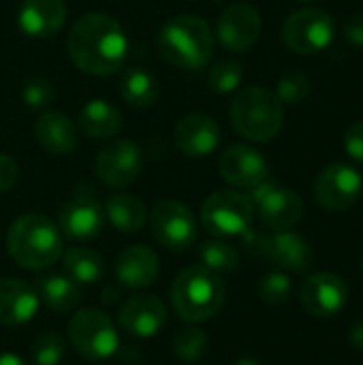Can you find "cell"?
<instances>
[{
  "mask_svg": "<svg viewBox=\"0 0 363 365\" xmlns=\"http://www.w3.org/2000/svg\"><path fill=\"white\" fill-rule=\"evenodd\" d=\"M68 58L73 64L90 75L116 73L128 53L124 28L105 13L81 15L66 38Z\"/></svg>",
  "mask_w": 363,
  "mask_h": 365,
  "instance_id": "cell-1",
  "label": "cell"
},
{
  "mask_svg": "<svg viewBox=\"0 0 363 365\" xmlns=\"http://www.w3.org/2000/svg\"><path fill=\"white\" fill-rule=\"evenodd\" d=\"M6 248L13 261L21 267L45 269L62 257V237L47 216L26 214L11 225Z\"/></svg>",
  "mask_w": 363,
  "mask_h": 365,
  "instance_id": "cell-2",
  "label": "cell"
},
{
  "mask_svg": "<svg viewBox=\"0 0 363 365\" xmlns=\"http://www.w3.org/2000/svg\"><path fill=\"white\" fill-rule=\"evenodd\" d=\"M214 51V34L201 15H178L158 34V53L180 68H201Z\"/></svg>",
  "mask_w": 363,
  "mask_h": 365,
  "instance_id": "cell-3",
  "label": "cell"
},
{
  "mask_svg": "<svg viewBox=\"0 0 363 365\" xmlns=\"http://www.w3.org/2000/svg\"><path fill=\"white\" fill-rule=\"evenodd\" d=\"M171 304L173 310L190 323H201L220 312L225 306V284L218 274L195 265L184 269L171 284Z\"/></svg>",
  "mask_w": 363,
  "mask_h": 365,
  "instance_id": "cell-4",
  "label": "cell"
},
{
  "mask_svg": "<svg viewBox=\"0 0 363 365\" xmlns=\"http://www.w3.org/2000/svg\"><path fill=\"white\" fill-rule=\"evenodd\" d=\"M231 122L242 137L270 141L282 128V103L265 88H242L231 103Z\"/></svg>",
  "mask_w": 363,
  "mask_h": 365,
  "instance_id": "cell-5",
  "label": "cell"
},
{
  "mask_svg": "<svg viewBox=\"0 0 363 365\" xmlns=\"http://www.w3.org/2000/svg\"><path fill=\"white\" fill-rule=\"evenodd\" d=\"M255 203L237 190H218L201 205V222L216 237H235L250 231Z\"/></svg>",
  "mask_w": 363,
  "mask_h": 365,
  "instance_id": "cell-6",
  "label": "cell"
},
{
  "mask_svg": "<svg viewBox=\"0 0 363 365\" xmlns=\"http://www.w3.org/2000/svg\"><path fill=\"white\" fill-rule=\"evenodd\" d=\"M68 334L75 351L92 361L109 359L120 344L116 325L96 308L79 310L68 323Z\"/></svg>",
  "mask_w": 363,
  "mask_h": 365,
  "instance_id": "cell-7",
  "label": "cell"
},
{
  "mask_svg": "<svg viewBox=\"0 0 363 365\" xmlns=\"http://www.w3.org/2000/svg\"><path fill=\"white\" fill-rule=\"evenodd\" d=\"M336 24L323 9H300L291 13L282 26L285 45L302 56L321 53L334 41Z\"/></svg>",
  "mask_w": 363,
  "mask_h": 365,
  "instance_id": "cell-8",
  "label": "cell"
},
{
  "mask_svg": "<svg viewBox=\"0 0 363 365\" xmlns=\"http://www.w3.org/2000/svg\"><path fill=\"white\" fill-rule=\"evenodd\" d=\"M244 235L248 237V246L252 252L265 257L267 261L276 263L287 272L306 274L315 265L312 246L297 233L276 231L274 235H255L246 231Z\"/></svg>",
  "mask_w": 363,
  "mask_h": 365,
  "instance_id": "cell-9",
  "label": "cell"
},
{
  "mask_svg": "<svg viewBox=\"0 0 363 365\" xmlns=\"http://www.w3.org/2000/svg\"><path fill=\"white\" fill-rule=\"evenodd\" d=\"M255 210L259 212L261 222L272 231H289L304 216V201L297 192L280 188L272 182H263L250 190Z\"/></svg>",
  "mask_w": 363,
  "mask_h": 365,
  "instance_id": "cell-10",
  "label": "cell"
},
{
  "mask_svg": "<svg viewBox=\"0 0 363 365\" xmlns=\"http://www.w3.org/2000/svg\"><path fill=\"white\" fill-rule=\"evenodd\" d=\"M150 225L156 242L169 250H184L197 237V222L193 212L173 199H163L154 205Z\"/></svg>",
  "mask_w": 363,
  "mask_h": 365,
  "instance_id": "cell-11",
  "label": "cell"
},
{
  "mask_svg": "<svg viewBox=\"0 0 363 365\" xmlns=\"http://www.w3.org/2000/svg\"><path fill=\"white\" fill-rule=\"evenodd\" d=\"M363 180L357 169L334 163L325 167L315 182V199L327 212H344L359 199Z\"/></svg>",
  "mask_w": 363,
  "mask_h": 365,
  "instance_id": "cell-12",
  "label": "cell"
},
{
  "mask_svg": "<svg viewBox=\"0 0 363 365\" xmlns=\"http://www.w3.org/2000/svg\"><path fill=\"white\" fill-rule=\"evenodd\" d=\"M349 299L347 282L329 272H319L306 278L300 289L302 308L315 319H332L336 317Z\"/></svg>",
  "mask_w": 363,
  "mask_h": 365,
  "instance_id": "cell-13",
  "label": "cell"
},
{
  "mask_svg": "<svg viewBox=\"0 0 363 365\" xmlns=\"http://www.w3.org/2000/svg\"><path fill=\"white\" fill-rule=\"evenodd\" d=\"M141 171V152L128 139H116L105 145L96 158V175L111 188L128 186Z\"/></svg>",
  "mask_w": 363,
  "mask_h": 365,
  "instance_id": "cell-14",
  "label": "cell"
},
{
  "mask_svg": "<svg viewBox=\"0 0 363 365\" xmlns=\"http://www.w3.org/2000/svg\"><path fill=\"white\" fill-rule=\"evenodd\" d=\"M218 171L235 188L252 190L270 175L265 158L248 145H231L218 158Z\"/></svg>",
  "mask_w": 363,
  "mask_h": 365,
  "instance_id": "cell-15",
  "label": "cell"
},
{
  "mask_svg": "<svg viewBox=\"0 0 363 365\" xmlns=\"http://www.w3.org/2000/svg\"><path fill=\"white\" fill-rule=\"evenodd\" d=\"M58 220L64 235L77 242H86L98 237L103 231L105 210L90 192H77L68 203L62 205Z\"/></svg>",
  "mask_w": 363,
  "mask_h": 365,
  "instance_id": "cell-16",
  "label": "cell"
},
{
  "mask_svg": "<svg viewBox=\"0 0 363 365\" xmlns=\"http://www.w3.org/2000/svg\"><path fill=\"white\" fill-rule=\"evenodd\" d=\"M216 34L227 49L246 51L259 41L261 17L248 4H231L220 13Z\"/></svg>",
  "mask_w": 363,
  "mask_h": 365,
  "instance_id": "cell-17",
  "label": "cell"
},
{
  "mask_svg": "<svg viewBox=\"0 0 363 365\" xmlns=\"http://www.w3.org/2000/svg\"><path fill=\"white\" fill-rule=\"evenodd\" d=\"M120 327L135 338H152L167 323V308L158 297L139 295L126 299L118 310Z\"/></svg>",
  "mask_w": 363,
  "mask_h": 365,
  "instance_id": "cell-18",
  "label": "cell"
},
{
  "mask_svg": "<svg viewBox=\"0 0 363 365\" xmlns=\"http://www.w3.org/2000/svg\"><path fill=\"white\" fill-rule=\"evenodd\" d=\"M175 143L190 158L212 154L220 143V126L208 113H188L175 126Z\"/></svg>",
  "mask_w": 363,
  "mask_h": 365,
  "instance_id": "cell-19",
  "label": "cell"
},
{
  "mask_svg": "<svg viewBox=\"0 0 363 365\" xmlns=\"http://www.w3.org/2000/svg\"><path fill=\"white\" fill-rule=\"evenodd\" d=\"M66 19L64 0H24L17 13L19 30L30 38H47L56 34Z\"/></svg>",
  "mask_w": 363,
  "mask_h": 365,
  "instance_id": "cell-20",
  "label": "cell"
},
{
  "mask_svg": "<svg viewBox=\"0 0 363 365\" xmlns=\"http://www.w3.org/2000/svg\"><path fill=\"white\" fill-rule=\"evenodd\" d=\"M39 297L30 284L17 278L0 280V325H24L39 310Z\"/></svg>",
  "mask_w": 363,
  "mask_h": 365,
  "instance_id": "cell-21",
  "label": "cell"
},
{
  "mask_svg": "<svg viewBox=\"0 0 363 365\" xmlns=\"http://www.w3.org/2000/svg\"><path fill=\"white\" fill-rule=\"evenodd\" d=\"M116 276L126 289H145L158 276V257L148 246H131L118 257Z\"/></svg>",
  "mask_w": 363,
  "mask_h": 365,
  "instance_id": "cell-22",
  "label": "cell"
},
{
  "mask_svg": "<svg viewBox=\"0 0 363 365\" xmlns=\"http://www.w3.org/2000/svg\"><path fill=\"white\" fill-rule=\"evenodd\" d=\"M34 137L43 150L49 154H68L77 145L75 124L58 111L43 113L34 124Z\"/></svg>",
  "mask_w": 363,
  "mask_h": 365,
  "instance_id": "cell-23",
  "label": "cell"
},
{
  "mask_svg": "<svg viewBox=\"0 0 363 365\" xmlns=\"http://www.w3.org/2000/svg\"><path fill=\"white\" fill-rule=\"evenodd\" d=\"M79 126L92 139H109L120 130L122 118H120V111L109 101L92 98L81 107Z\"/></svg>",
  "mask_w": 363,
  "mask_h": 365,
  "instance_id": "cell-24",
  "label": "cell"
},
{
  "mask_svg": "<svg viewBox=\"0 0 363 365\" xmlns=\"http://www.w3.org/2000/svg\"><path fill=\"white\" fill-rule=\"evenodd\" d=\"M34 293L39 302H43L49 310L68 312L81 302V287L73 282L68 276H45L34 284Z\"/></svg>",
  "mask_w": 363,
  "mask_h": 365,
  "instance_id": "cell-25",
  "label": "cell"
},
{
  "mask_svg": "<svg viewBox=\"0 0 363 365\" xmlns=\"http://www.w3.org/2000/svg\"><path fill=\"white\" fill-rule=\"evenodd\" d=\"M120 94L131 107H152L158 98V83L156 79L141 66H131L122 73L120 79Z\"/></svg>",
  "mask_w": 363,
  "mask_h": 365,
  "instance_id": "cell-26",
  "label": "cell"
},
{
  "mask_svg": "<svg viewBox=\"0 0 363 365\" xmlns=\"http://www.w3.org/2000/svg\"><path fill=\"white\" fill-rule=\"evenodd\" d=\"M107 220L122 233H135L145 225V207L133 195H113L105 203Z\"/></svg>",
  "mask_w": 363,
  "mask_h": 365,
  "instance_id": "cell-27",
  "label": "cell"
},
{
  "mask_svg": "<svg viewBox=\"0 0 363 365\" xmlns=\"http://www.w3.org/2000/svg\"><path fill=\"white\" fill-rule=\"evenodd\" d=\"M62 265L66 276L81 284H96L105 276L103 259L88 248H71L62 255Z\"/></svg>",
  "mask_w": 363,
  "mask_h": 365,
  "instance_id": "cell-28",
  "label": "cell"
},
{
  "mask_svg": "<svg viewBox=\"0 0 363 365\" xmlns=\"http://www.w3.org/2000/svg\"><path fill=\"white\" fill-rule=\"evenodd\" d=\"M199 261L205 269L214 274H229L237 267L240 255L231 244L214 240V242H205L199 248Z\"/></svg>",
  "mask_w": 363,
  "mask_h": 365,
  "instance_id": "cell-29",
  "label": "cell"
},
{
  "mask_svg": "<svg viewBox=\"0 0 363 365\" xmlns=\"http://www.w3.org/2000/svg\"><path fill=\"white\" fill-rule=\"evenodd\" d=\"M208 344L210 342L205 331H201L199 327H184L173 338V353L184 364H195L205 355Z\"/></svg>",
  "mask_w": 363,
  "mask_h": 365,
  "instance_id": "cell-30",
  "label": "cell"
},
{
  "mask_svg": "<svg viewBox=\"0 0 363 365\" xmlns=\"http://www.w3.org/2000/svg\"><path fill=\"white\" fill-rule=\"evenodd\" d=\"M242 79H244L242 66L237 62L225 60V62H218L210 68L208 86L218 94H231L242 86Z\"/></svg>",
  "mask_w": 363,
  "mask_h": 365,
  "instance_id": "cell-31",
  "label": "cell"
},
{
  "mask_svg": "<svg viewBox=\"0 0 363 365\" xmlns=\"http://www.w3.org/2000/svg\"><path fill=\"white\" fill-rule=\"evenodd\" d=\"M259 297L267 304V306H282L289 302L291 297V291H293V282L287 274H280V272H274V274H267L259 280Z\"/></svg>",
  "mask_w": 363,
  "mask_h": 365,
  "instance_id": "cell-32",
  "label": "cell"
},
{
  "mask_svg": "<svg viewBox=\"0 0 363 365\" xmlns=\"http://www.w3.org/2000/svg\"><path fill=\"white\" fill-rule=\"evenodd\" d=\"M312 83L308 79V75L304 73H289L278 81L276 88V98L282 105H302L308 96H310Z\"/></svg>",
  "mask_w": 363,
  "mask_h": 365,
  "instance_id": "cell-33",
  "label": "cell"
},
{
  "mask_svg": "<svg viewBox=\"0 0 363 365\" xmlns=\"http://www.w3.org/2000/svg\"><path fill=\"white\" fill-rule=\"evenodd\" d=\"M32 359L36 365H60L64 359V342L58 334L47 331L36 338L32 346Z\"/></svg>",
  "mask_w": 363,
  "mask_h": 365,
  "instance_id": "cell-34",
  "label": "cell"
},
{
  "mask_svg": "<svg viewBox=\"0 0 363 365\" xmlns=\"http://www.w3.org/2000/svg\"><path fill=\"white\" fill-rule=\"evenodd\" d=\"M21 98L30 109H43L53 101V88L45 77H30L21 88Z\"/></svg>",
  "mask_w": 363,
  "mask_h": 365,
  "instance_id": "cell-35",
  "label": "cell"
},
{
  "mask_svg": "<svg viewBox=\"0 0 363 365\" xmlns=\"http://www.w3.org/2000/svg\"><path fill=\"white\" fill-rule=\"evenodd\" d=\"M344 150L347 154L363 165V120H355L347 126L344 133Z\"/></svg>",
  "mask_w": 363,
  "mask_h": 365,
  "instance_id": "cell-36",
  "label": "cell"
},
{
  "mask_svg": "<svg viewBox=\"0 0 363 365\" xmlns=\"http://www.w3.org/2000/svg\"><path fill=\"white\" fill-rule=\"evenodd\" d=\"M19 178V169L15 160L6 154H0V192H6L15 186Z\"/></svg>",
  "mask_w": 363,
  "mask_h": 365,
  "instance_id": "cell-37",
  "label": "cell"
},
{
  "mask_svg": "<svg viewBox=\"0 0 363 365\" xmlns=\"http://www.w3.org/2000/svg\"><path fill=\"white\" fill-rule=\"evenodd\" d=\"M344 34H347L349 43L357 45V47H363V13H355V15L347 21Z\"/></svg>",
  "mask_w": 363,
  "mask_h": 365,
  "instance_id": "cell-38",
  "label": "cell"
},
{
  "mask_svg": "<svg viewBox=\"0 0 363 365\" xmlns=\"http://www.w3.org/2000/svg\"><path fill=\"white\" fill-rule=\"evenodd\" d=\"M349 340H351V344H353L357 351H362L363 353V321H357V323L351 327V331H349Z\"/></svg>",
  "mask_w": 363,
  "mask_h": 365,
  "instance_id": "cell-39",
  "label": "cell"
},
{
  "mask_svg": "<svg viewBox=\"0 0 363 365\" xmlns=\"http://www.w3.org/2000/svg\"><path fill=\"white\" fill-rule=\"evenodd\" d=\"M0 365H28L21 357H17V355H11V353H4V355H0Z\"/></svg>",
  "mask_w": 363,
  "mask_h": 365,
  "instance_id": "cell-40",
  "label": "cell"
},
{
  "mask_svg": "<svg viewBox=\"0 0 363 365\" xmlns=\"http://www.w3.org/2000/svg\"><path fill=\"white\" fill-rule=\"evenodd\" d=\"M233 365H261V364H257V361H252V359H240V361H235Z\"/></svg>",
  "mask_w": 363,
  "mask_h": 365,
  "instance_id": "cell-41",
  "label": "cell"
},
{
  "mask_svg": "<svg viewBox=\"0 0 363 365\" xmlns=\"http://www.w3.org/2000/svg\"><path fill=\"white\" fill-rule=\"evenodd\" d=\"M300 2H312V0H300Z\"/></svg>",
  "mask_w": 363,
  "mask_h": 365,
  "instance_id": "cell-42",
  "label": "cell"
}]
</instances>
